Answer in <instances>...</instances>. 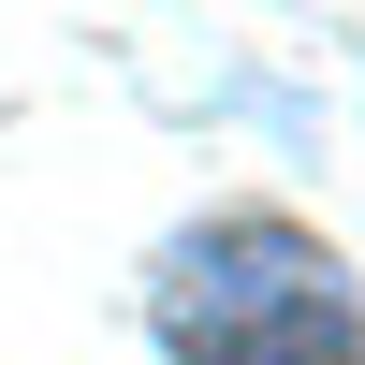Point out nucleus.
I'll return each instance as SVG.
<instances>
[{"instance_id": "nucleus-1", "label": "nucleus", "mask_w": 365, "mask_h": 365, "mask_svg": "<svg viewBox=\"0 0 365 365\" xmlns=\"http://www.w3.org/2000/svg\"><path fill=\"white\" fill-rule=\"evenodd\" d=\"M161 351L175 365H365L351 278L292 220H205L161 263Z\"/></svg>"}]
</instances>
